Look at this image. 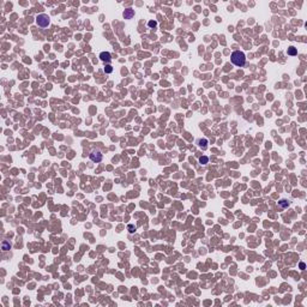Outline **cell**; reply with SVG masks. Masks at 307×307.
<instances>
[{
	"instance_id": "52a82bcc",
	"label": "cell",
	"mask_w": 307,
	"mask_h": 307,
	"mask_svg": "<svg viewBox=\"0 0 307 307\" xmlns=\"http://www.w3.org/2000/svg\"><path fill=\"white\" fill-rule=\"evenodd\" d=\"M1 248H2V251H8L10 248H11V245H10V242L8 241H2V244H1Z\"/></svg>"
},
{
	"instance_id": "9c48e42d",
	"label": "cell",
	"mask_w": 307,
	"mask_h": 307,
	"mask_svg": "<svg viewBox=\"0 0 307 307\" xmlns=\"http://www.w3.org/2000/svg\"><path fill=\"white\" fill-rule=\"evenodd\" d=\"M289 204H290V203H289V200H286V199H282V200H280V202H278V205H280L281 208H283V209H284V208H288V206H289Z\"/></svg>"
},
{
	"instance_id": "8992f818",
	"label": "cell",
	"mask_w": 307,
	"mask_h": 307,
	"mask_svg": "<svg viewBox=\"0 0 307 307\" xmlns=\"http://www.w3.org/2000/svg\"><path fill=\"white\" fill-rule=\"evenodd\" d=\"M133 16H134V11L132 8H127V10L124 11V18L125 19H131Z\"/></svg>"
},
{
	"instance_id": "6da1fadb",
	"label": "cell",
	"mask_w": 307,
	"mask_h": 307,
	"mask_svg": "<svg viewBox=\"0 0 307 307\" xmlns=\"http://www.w3.org/2000/svg\"><path fill=\"white\" fill-rule=\"evenodd\" d=\"M230 60H232V62L235 66L242 67V66H245V64H246V55L241 50H235L230 55Z\"/></svg>"
},
{
	"instance_id": "7c38bea8",
	"label": "cell",
	"mask_w": 307,
	"mask_h": 307,
	"mask_svg": "<svg viewBox=\"0 0 307 307\" xmlns=\"http://www.w3.org/2000/svg\"><path fill=\"white\" fill-rule=\"evenodd\" d=\"M148 25H149V28H156L157 27V22L156 21H150L149 23H148Z\"/></svg>"
},
{
	"instance_id": "ba28073f",
	"label": "cell",
	"mask_w": 307,
	"mask_h": 307,
	"mask_svg": "<svg viewBox=\"0 0 307 307\" xmlns=\"http://www.w3.org/2000/svg\"><path fill=\"white\" fill-rule=\"evenodd\" d=\"M287 54H288V55H296V54H298V50H296V48H295V47H293V46H292V47L288 48Z\"/></svg>"
},
{
	"instance_id": "8fae6325",
	"label": "cell",
	"mask_w": 307,
	"mask_h": 307,
	"mask_svg": "<svg viewBox=\"0 0 307 307\" xmlns=\"http://www.w3.org/2000/svg\"><path fill=\"white\" fill-rule=\"evenodd\" d=\"M104 72H106V73H112V72H113V67H112L110 65H106V67H104Z\"/></svg>"
},
{
	"instance_id": "277c9868",
	"label": "cell",
	"mask_w": 307,
	"mask_h": 307,
	"mask_svg": "<svg viewBox=\"0 0 307 307\" xmlns=\"http://www.w3.org/2000/svg\"><path fill=\"white\" fill-rule=\"evenodd\" d=\"M100 59L103 62H109L112 60V55H110L109 52H101L100 53Z\"/></svg>"
},
{
	"instance_id": "5b68a950",
	"label": "cell",
	"mask_w": 307,
	"mask_h": 307,
	"mask_svg": "<svg viewBox=\"0 0 307 307\" xmlns=\"http://www.w3.org/2000/svg\"><path fill=\"white\" fill-rule=\"evenodd\" d=\"M197 144L202 150H206V149H208V139H205V138H203V139H198Z\"/></svg>"
},
{
	"instance_id": "4fadbf2b",
	"label": "cell",
	"mask_w": 307,
	"mask_h": 307,
	"mask_svg": "<svg viewBox=\"0 0 307 307\" xmlns=\"http://www.w3.org/2000/svg\"><path fill=\"white\" fill-rule=\"evenodd\" d=\"M299 267H300L301 270H305V269H306V264H305V263H302V262H301L300 264H299Z\"/></svg>"
},
{
	"instance_id": "3957f363",
	"label": "cell",
	"mask_w": 307,
	"mask_h": 307,
	"mask_svg": "<svg viewBox=\"0 0 307 307\" xmlns=\"http://www.w3.org/2000/svg\"><path fill=\"white\" fill-rule=\"evenodd\" d=\"M102 158H103V155L101 154V151H98V150H94V151H91V154H90V160L92 161V162H101L102 161Z\"/></svg>"
},
{
	"instance_id": "7a4b0ae2",
	"label": "cell",
	"mask_w": 307,
	"mask_h": 307,
	"mask_svg": "<svg viewBox=\"0 0 307 307\" xmlns=\"http://www.w3.org/2000/svg\"><path fill=\"white\" fill-rule=\"evenodd\" d=\"M36 23H37V25L41 28H47L49 24H50V18H49V16L46 13H41L39 14L37 17H36Z\"/></svg>"
},
{
	"instance_id": "5bb4252c",
	"label": "cell",
	"mask_w": 307,
	"mask_h": 307,
	"mask_svg": "<svg viewBox=\"0 0 307 307\" xmlns=\"http://www.w3.org/2000/svg\"><path fill=\"white\" fill-rule=\"evenodd\" d=\"M129 229H130V233H133L134 230H136V228H134L132 224H129Z\"/></svg>"
},
{
	"instance_id": "30bf717a",
	"label": "cell",
	"mask_w": 307,
	"mask_h": 307,
	"mask_svg": "<svg viewBox=\"0 0 307 307\" xmlns=\"http://www.w3.org/2000/svg\"><path fill=\"white\" fill-rule=\"evenodd\" d=\"M208 162H209V157H208V156H202L200 158H199V163L206 164Z\"/></svg>"
}]
</instances>
